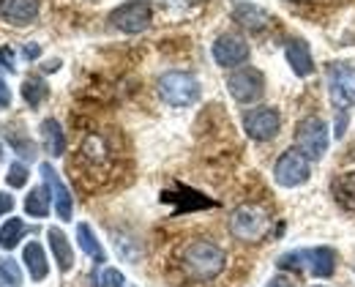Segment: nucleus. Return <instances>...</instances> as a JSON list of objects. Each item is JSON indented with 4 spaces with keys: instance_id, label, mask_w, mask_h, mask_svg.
<instances>
[{
    "instance_id": "nucleus-16",
    "label": "nucleus",
    "mask_w": 355,
    "mask_h": 287,
    "mask_svg": "<svg viewBox=\"0 0 355 287\" xmlns=\"http://www.w3.org/2000/svg\"><path fill=\"white\" fill-rule=\"evenodd\" d=\"M46 238H49V249H52V257H55L58 268H60L63 274L71 271V268H74V249H71V243L66 238V233L58 230V227H49V230H46Z\"/></svg>"
},
{
    "instance_id": "nucleus-14",
    "label": "nucleus",
    "mask_w": 355,
    "mask_h": 287,
    "mask_svg": "<svg viewBox=\"0 0 355 287\" xmlns=\"http://www.w3.org/2000/svg\"><path fill=\"white\" fill-rule=\"evenodd\" d=\"M284 55H287V63L293 66V71L298 77H309L314 74V58L309 52V44L304 39H290L287 47H284Z\"/></svg>"
},
{
    "instance_id": "nucleus-2",
    "label": "nucleus",
    "mask_w": 355,
    "mask_h": 287,
    "mask_svg": "<svg viewBox=\"0 0 355 287\" xmlns=\"http://www.w3.org/2000/svg\"><path fill=\"white\" fill-rule=\"evenodd\" d=\"M279 268L284 271H306L311 277H320V279H328L334 277L336 271V252L328 249V246H314V249H295V252H287L276 260Z\"/></svg>"
},
{
    "instance_id": "nucleus-20",
    "label": "nucleus",
    "mask_w": 355,
    "mask_h": 287,
    "mask_svg": "<svg viewBox=\"0 0 355 287\" xmlns=\"http://www.w3.org/2000/svg\"><path fill=\"white\" fill-rule=\"evenodd\" d=\"M77 241H80V249H83L88 257H93L96 263H104V260H107V252H104L101 241L93 236V230H90L85 222L77 225Z\"/></svg>"
},
{
    "instance_id": "nucleus-12",
    "label": "nucleus",
    "mask_w": 355,
    "mask_h": 287,
    "mask_svg": "<svg viewBox=\"0 0 355 287\" xmlns=\"http://www.w3.org/2000/svg\"><path fill=\"white\" fill-rule=\"evenodd\" d=\"M214 60L224 66V69H232V66H241L249 60V44L243 36L238 33H222L214 44Z\"/></svg>"
},
{
    "instance_id": "nucleus-31",
    "label": "nucleus",
    "mask_w": 355,
    "mask_h": 287,
    "mask_svg": "<svg viewBox=\"0 0 355 287\" xmlns=\"http://www.w3.org/2000/svg\"><path fill=\"white\" fill-rule=\"evenodd\" d=\"M11 104V91H8V85L3 82V77H0V107H8Z\"/></svg>"
},
{
    "instance_id": "nucleus-9",
    "label": "nucleus",
    "mask_w": 355,
    "mask_h": 287,
    "mask_svg": "<svg viewBox=\"0 0 355 287\" xmlns=\"http://www.w3.org/2000/svg\"><path fill=\"white\" fill-rule=\"evenodd\" d=\"M279 126H282V118H279V112L273 107H257V110H249L243 115V129L257 143L273 140L279 134Z\"/></svg>"
},
{
    "instance_id": "nucleus-33",
    "label": "nucleus",
    "mask_w": 355,
    "mask_h": 287,
    "mask_svg": "<svg viewBox=\"0 0 355 287\" xmlns=\"http://www.w3.org/2000/svg\"><path fill=\"white\" fill-rule=\"evenodd\" d=\"M58 66H60V63H58V60H52V63H46V66H44V71H55Z\"/></svg>"
},
{
    "instance_id": "nucleus-23",
    "label": "nucleus",
    "mask_w": 355,
    "mask_h": 287,
    "mask_svg": "<svg viewBox=\"0 0 355 287\" xmlns=\"http://www.w3.org/2000/svg\"><path fill=\"white\" fill-rule=\"evenodd\" d=\"M46 94H49V88H46L44 80H39V77H28V80L22 82V98H25L31 107H39L46 98Z\"/></svg>"
},
{
    "instance_id": "nucleus-1",
    "label": "nucleus",
    "mask_w": 355,
    "mask_h": 287,
    "mask_svg": "<svg viewBox=\"0 0 355 287\" xmlns=\"http://www.w3.org/2000/svg\"><path fill=\"white\" fill-rule=\"evenodd\" d=\"M224 263H227V254H224L222 246L211 243V241H191L189 246H183L180 252V266L189 277L205 282V279H214L224 271Z\"/></svg>"
},
{
    "instance_id": "nucleus-7",
    "label": "nucleus",
    "mask_w": 355,
    "mask_h": 287,
    "mask_svg": "<svg viewBox=\"0 0 355 287\" xmlns=\"http://www.w3.org/2000/svg\"><path fill=\"white\" fill-rule=\"evenodd\" d=\"M150 3L145 0H129L123 6H118L112 14H110V25L123 31V33H142L150 28Z\"/></svg>"
},
{
    "instance_id": "nucleus-25",
    "label": "nucleus",
    "mask_w": 355,
    "mask_h": 287,
    "mask_svg": "<svg viewBox=\"0 0 355 287\" xmlns=\"http://www.w3.org/2000/svg\"><path fill=\"white\" fill-rule=\"evenodd\" d=\"M8 145L22 156V159H36V145L31 143L28 137H19V134H14V132H8Z\"/></svg>"
},
{
    "instance_id": "nucleus-3",
    "label": "nucleus",
    "mask_w": 355,
    "mask_h": 287,
    "mask_svg": "<svg viewBox=\"0 0 355 287\" xmlns=\"http://www.w3.org/2000/svg\"><path fill=\"white\" fill-rule=\"evenodd\" d=\"M268 230H270V219H268L266 211L257 208V205H241L230 216V233L235 238L246 241V243L266 238Z\"/></svg>"
},
{
    "instance_id": "nucleus-4",
    "label": "nucleus",
    "mask_w": 355,
    "mask_h": 287,
    "mask_svg": "<svg viewBox=\"0 0 355 287\" xmlns=\"http://www.w3.org/2000/svg\"><path fill=\"white\" fill-rule=\"evenodd\" d=\"M159 96L170 107H189L200 98V82L189 71H167L159 80Z\"/></svg>"
},
{
    "instance_id": "nucleus-19",
    "label": "nucleus",
    "mask_w": 355,
    "mask_h": 287,
    "mask_svg": "<svg viewBox=\"0 0 355 287\" xmlns=\"http://www.w3.org/2000/svg\"><path fill=\"white\" fill-rule=\"evenodd\" d=\"M334 200L345 208V211H350L355 214V173H342L336 181H334Z\"/></svg>"
},
{
    "instance_id": "nucleus-26",
    "label": "nucleus",
    "mask_w": 355,
    "mask_h": 287,
    "mask_svg": "<svg viewBox=\"0 0 355 287\" xmlns=\"http://www.w3.org/2000/svg\"><path fill=\"white\" fill-rule=\"evenodd\" d=\"M6 184H8V186H14V189H22V186L28 184V167H25V164H19V162L8 164V175H6Z\"/></svg>"
},
{
    "instance_id": "nucleus-11",
    "label": "nucleus",
    "mask_w": 355,
    "mask_h": 287,
    "mask_svg": "<svg viewBox=\"0 0 355 287\" xmlns=\"http://www.w3.org/2000/svg\"><path fill=\"white\" fill-rule=\"evenodd\" d=\"M39 170H42V178H44L46 189H49V194H52V202H55L58 219L69 222V219H71V214H74V197H71L69 186L60 181V175L55 173V167H52L49 162H44Z\"/></svg>"
},
{
    "instance_id": "nucleus-32",
    "label": "nucleus",
    "mask_w": 355,
    "mask_h": 287,
    "mask_svg": "<svg viewBox=\"0 0 355 287\" xmlns=\"http://www.w3.org/2000/svg\"><path fill=\"white\" fill-rule=\"evenodd\" d=\"M22 55H25L28 60H36V58L42 55V47H39V44H25V49H22Z\"/></svg>"
},
{
    "instance_id": "nucleus-28",
    "label": "nucleus",
    "mask_w": 355,
    "mask_h": 287,
    "mask_svg": "<svg viewBox=\"0 0 355 287\" xmlns=\"http://www.w3.org/2000/svg\"><path fill=\"white\" fill-rule=\"evenodd\" d=\"M266 287H295V282L290 279V277H284V274H279V277H273Z\"/></svg>"
},
{
    "instance_id": "nucleus-13",
    "label": "nucleus",
    "mask_w": 355,
    "mask_h": 287,
    "mask_svg": "<svg viewBox=\"0 0 355 287\" xmlns=\"http://www.w3.org/2000/svg\"><path fill=\"white\" fill-rule=\"evenodd\" d=\"M39 17V0H0V19L8 25H31Z\"/></svg>"
},
{
    "instance_id": "nucleus-5",
    "label": "nucleus",
    "mask_w": 355,
    "mask_h": 287,
    "mask_svg": "<svg viewBox=\"0 0 355 287\" xmlns=\"http://www.w3.org/2000/svg\"><path fill=\"white\" fill-rule=\"evenodd\" d=\"M328 143H331V137H328L325 121L311 115L295 126V145L306 159H322L328 153Z\"/></svg>"
},
{
    "instance_id": "nucleus-29",
    "label": "nucleus",
    "mask_w": 355,
    "mask_h": 287,
    "mask_svg": "<svg viewBox=\"0 0 355 287\" xmlns=\"http://www.w3.org/2000/svg\"><path fill=\"white\" fill-rule=\"evenodd\" d=\"M14 208V197L11 194H6V191H0V216L3 214H8Z\"/></svg>"
},
{
    "instance_id": "nucleus-24",
    "label": "nucleus",
    "mask_w": 355,
    "mask_h": 287,
    "mask_svg": "<svg viewBox=\"0 0 355 287\" xmlns=\"http://www.w3.org/2000/svg\"><path fill=\"white\" fill-rule=\"evenodd\" d=\"M0 287H22V271L11 257H0Z\"/></svg>"
},
{
    "instance_id": "nucleus-8",
    "label": "nucleus",
    "mask_w": 355,
    "mask_h": 287,
    "mask_svg": "<svg viewBox=\"0 0 355 287\" xmlns=\"http://www.w3.org/2000/svg\"><path fill=\"white\" fill-rule=\"evenodd\" d=\"M227 91L235 101L241 104H252L266 94V80L257 69H238L227 77Z\"/></svg>"
},
{
    "instance_id": "nucleus-6",
    "label": "nucleus",
    "mask_w": 355,
    "mask_h": 287,
    "mask_svg": "<svg viewBox=\"0 0 355 287\" xmlns=\"http://www.w3.org/2000/svg\"><path fill=\"white\" fill-rule=\"evenodd\" d=\"M311 175L309 170V159L301 153V150H284L273 167V178L279 186L284 189H295L301 184H306Z\"/></svg>"
},
{
    "instance_id": "nucleus-30",
    "label": "nucleus",
    "mask_w": 355,
    "mask_h": 287,
    "mask_svg": "<svg viewBox=\"0 0 355 287\" xmlns=\"http://www.w3.org/2000/svg\"><path fill=\"white\" fill-rule=\"evenodd\" d=\"M0 63H3V69L14 71V55H11V49H0Z\"/></svg>"
},
{
    "instance_id": "nucleus-15",
    "label": "nucleus",
    "mask_w": 355,
    "mask_h": 287,
    "mask_svg": "<svg viewBox=\"0 0 355 287\" xmlns=\"http://www.w3.org/2000/svg\"><path fill=\"white\" fill-rule=\"evenodd\" d=\"M232 19H235L241 28L254 31V33L266 31L268 22H270V17H268L266 8L254 6V3H241V6H235V8H232Z\"/></svg>"
},
{
    "instance_id": "nucleus-21",
    "label": "nucleus",
    "mask_w": 355,
    "mask_h": 287,
    "mask_svg": "<svg viewBox=\"0 0 355 287\" xmlns=\"http://www.w3.org/2000/svg\"><path fill=\"white\" fill-rule=\"evenodd\" d=\"M25 233H28L25 222H22V219H17V216H11V219L0 227V246H3V249H14V246L22 241Z\"/></svg>"
},
{
    "instance_id": "nucleus-27",
    "label": "nucleus",
    "mask_w": 355,
    "mask_h": 287,
    "mask_svg": "<svg viewBox=\"0 0 355 287\" xmlns=\"http://www.w3.org/2000/svg\"><path fill=\"white\" fill-rule=\"evenodd\" d=\"M98 285L101 287H126V279H123V274H121L118 268H104Z\"/></svg>"
},
{
    "instance_id": "nucleus-22",
    "label": "nucleus",
    "mask_w": 355,
    "mask_h": 287,
    "mask_svg": "<svg viewBox=\"0 0 355 287\" xmlns=\"http://www.w3.org/2000/svg\"><path fill=\"white\" fill-rule=\"evenodd\" d=\"M25 211L36 219H44L49 214V189H31V194L25 197Z\"/></svg>"
},
{
    "instance_id": "nucleus-18",
    "label": "nucleus",
    "mask_w": 355,
    "mask_h": 287,
    "mask_svg": "<svg viewBox=\"0 0 355 287\" xmlns=\"http://www.w3.org/2000/svg\"><path fill=\"white\" fill-rule=\"evenodd\" d=\"M42 143H44L49 156H63L66 134H63V129H60V123L55 118H46L44 123H42Z\"/></svg>"
},
{
    "instance_id": "nucleus-10",
    "label": "nucleus",
    "mask_w": 355,
    "mask_h": 287,
    "mask_svg": "<svg viewBox=\"0 0 355 287\" xmlns=\"http://www.w3.org/2000/svg\"><path fill=\"white\" fill-rule=\"evenodd\" d=\"M328 94L336 107H350L355 104V69L336 63L328 69Z\"/></svg>"
},
{
    "instance_id": "nucleus-17",
    "label": "nucleus",
    "mask_w": 355,
    "mask_h": 287,
    "mask_svg": "<svg viewBox=\"0 0 355 287\" xmlns=\"http://www.w3.org/2000/svg\"><path fill=\"white\" fill-rule=\"evenodd\" d=\"M22 260H25L28 274H31L33 282L46 279V274H49V263H46V254H44V249H42V243L31 241V243L25 246V252H22Z\"/></svg>"
}]
</instances>
